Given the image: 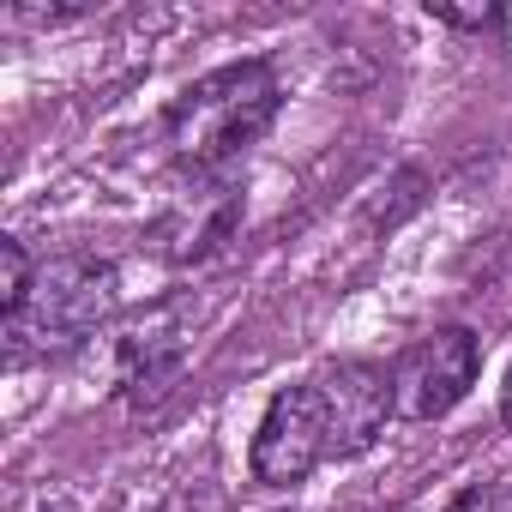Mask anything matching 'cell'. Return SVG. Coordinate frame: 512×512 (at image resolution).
<instances>
[{
	"mask_svg": "<svg viewBox=\"0 0 512 512\" xmlns=\"http://www.w3.org/2000/svg\"><path fill=\"white\" fill-rule=\"evenodd\" d=\"M320 464H332V416H326L320 380H302L266 404L247 446V470L266 488H290V482H308Z\"/></svg>",
	"mask_w": 512,
	"mask_h": 512,
	"instance_id": "cell-3",
	"label": "cell"
},
{
	"mask_svg": "<svg viewBox=\"0 0 512 512\" xmlns=\"http://www.w3.org/2000/svg\"><path fill=\"white\" fill-rule=\"evenodd\" d=\"M115 290H121V278L97 253L43 260L25 302L7 314V356L13 362H49V356L79 350L115 314Z\"/></svg>",
	"mask_w": 512,
	"mask_h": 512,
	"instance_id": "cell-2",
	"label": "cell"
},
{
	"mask_svg": "<svg viewBox=\"0 0 512 512\" xmlns=\"http://www.w3.org/2000/svg\"><path fill=\"white\" fill-rule=\"evenodd\" d=\"M440 512H512V494L494 482H476V488H458Z\"/></svg>",
	"mask_w": 512,
	"mask_h": 512,
	"instance_id": "cell-8",
	"label": "cell"
},
{
	"mask_svg": "<svg viewBox=\"0 0 512 512\" xmlns=\"http://www.w3.org/2000/svg\"><path fill=\"white\" fill-rule=\"evenodd\" d=\"M482 368V344L470 326H434L392 362V404L404 422H440L452 416Z\"/></svg>",
	"mask_w": 512,
	"mask_h": 512,
	"instance_id": "cell-4",
	"label": "cell"
},
{
	"mask_svg": "<svg viewBox=\"0 0 512 512\" xmlns=\"http://www.w3.org/2000/svg\"><path fill=\"white\" fill-rule=\"evenodd\" d=\"M284 85L272 73V61H235L217 67L205 79H193L169 115H163V145L181 169L193 175H217L223 163H235L253 139L278 121Z\"/></svg>",
	"mask_w": 512,
	"mask_h": 512,
	"instance_id": "cell-1",
	"label": "cell"
},
{
	"mask_svg": "<svg viewBox=\"0 0 512 512\" xmlns=\"http://www.w3.org/2000/svg\"><path fill=\"white\" fill-rule=\"evenodd\" d=\"M31 278H37V266H31V253H25V241H0V314H13L19 302H25V290H31Z\"/></svg>",
	"mask_w": 512,
	"mask_h": 512,
	"instance_id": "cell-7",
	"label": "cell"
},
{
	"mask_svg": "<svg viewBox=\"0 0 512 512\" xmlns=\"http://www.w3.org/2000/svg\"><path fill=\"white\" fill-rule=\"evenodd\" d=\"M314 380H320L326 416H332V458H362L386 434V422L398 416V404H392V368L350 356V362H332Z\"/></svg>",
	"mask_w": 512,
	"mask_h": 512,
	"instance_id": "cell-5",
	"label": "cell"
},
{
	"mask_svg": "<svg viewBox=\"0 0 512 512\" xmlns=\"http://www.w3.org/2000/svg\"><path fill=\"white\" fill-rule=\"evenodd\" d=\"M235 217H241V199H235L229 187H199L193 205L169 211V223H163V253H169V260H181V266H187V260H205L211 247L229 241Z\"/></svg>",
	"mask_w": 512,
	"mask_h": 512,
	"instance_id": "cell-6",
	"label": "cell"
},
{
	"mask_svg": "<svg viewBox=\"0 0 512 512\" xmlns=\"http://www.w3.org/2000/svg\"><path fill=\"white\" fill-rule=\"evenodd\" d=\"M500 422L512 428V368H506V386H500Z\"/></svg>",
	"mask_w": 512,
	"mask_h": 512,
	"instance_id": "cell-9",
	"label": "cell"
}]
</instances>
